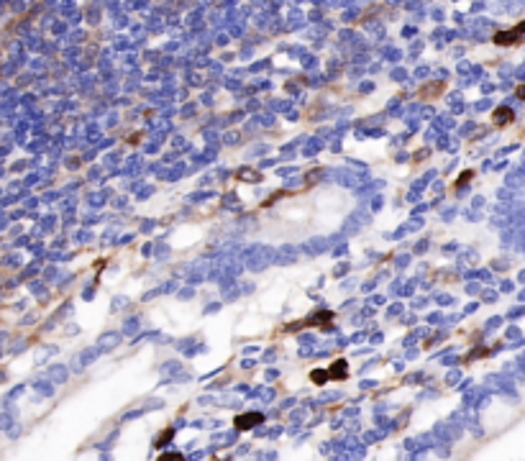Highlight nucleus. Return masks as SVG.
Instances as JSON below:
<instances>
[{
    "label": "nucleus",
    "instance_id": "obj_5",
    "mask_svg": "<svg viewBox=\"0 0 525 461\" xmlns=\"http://www.w3.org/2000/svg\"><path fill=\"white\" fill-rule=\"evenodd\" d=\"M172 436H175V433H172V430H167V433H164V436H161V438H159V441H157V446H159V448H161V446H167V444H169V438H172Z\"/></svg>",
    "mask_w": 525,
    "mask_h": 461
},
{
    "label": "nucleus",
    "instance_id": "obj_3",
    "mask_svg": "<svg viewBox=\"0 0 525 461\" xmlns=\"http://www.w3.org/2000/svg\"><path fill=\"white\" fill-rule=\"evenodd\" d=\"M512 115H515V113L510 111V108H497V111H494V123H497V126H505V123L512 121Z\"/></svg>",
    "mask_w": 525,
    "mask_h": 461
},
{
    "label": "nucleus",
    "instance_id": "obj_2",
    "mask_svg": "<svg viewBox=\"0 0 525 461\" xmlns=\"http://www.w3.org/2000/svg\"><path fill=\"white\" fill-rule=\"evenodd\" d=\"M261 420H264V415H261V413H246V415H239V418H236V428L239 430H249V428L259 426Z\"/></svg>",
    "mask_w": 525,
    "mask_h": 461
},
{
    "label": "nucleus",
    "instance_id": "obj_1",
    "mask_svg": "<svg viewBox=\"0 0 525 461\" xmlns=\"http://www.w3.org/2000/svg\"><path fill=\"white\" fill-rule=\"evenodd\" d=\"M523 33H525V21L518 23L512 31H500V33L494 36V44H500V47H508V44L520 41V39H523Z\"/></svg>",
    "mask_w": 525,
    "mask_h": 461
},
{
    "label": "nucleus",
    "instance_id": "obj_7",
    "mask_svg": "<svg viewBox=\"0 0 525 461\" xmlns=\"http://www.w3.org/2000/svg\"><path fill=\"white\" fill-rule=\"evenodd\" d=\"M518 97H523V100H525V85L518 87Z\"/></svg>",
    "mask_w": 525,
    "mask_h": 461
},
{
    "label": "nucleus",
    "instance_id": "obj_6",
    "mask_svg": "<svg viewBox=\"0 0 525 461\" xmlns=\"http://www.w3.org/2000/svg\"><path fill=\"white\" fill-rule=\"evenodd\" d=\"M313 379H315V382H323V379H328V374H325V372H313Z\"/></svg>",
    "mask_w": 525,
    "mask_h": 461
},
{
    "label": "nucleus",
    "instance_id": "obj_4",
    "mask_svg": "<svg viewBox=\"0 0 525 461\" xmlns=\"http://www.w3.org/2000/svg\"><path fill=\"white\" fill-rule=\"evenodd\" d=\"M346 374V361H336V366L328 372V377H343Z\"/></svg>",
    "mask_w": 525,
    "mask_h": 461
}]
</instances>
